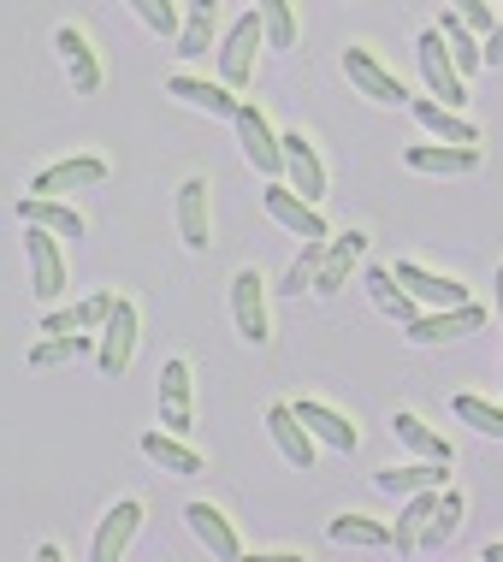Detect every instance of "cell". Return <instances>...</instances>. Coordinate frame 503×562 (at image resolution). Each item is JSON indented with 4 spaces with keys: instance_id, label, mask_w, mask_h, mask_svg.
Returning a JSON list of instances; mask_svg holds the SVG:
<instances>
[{
    "instance_id": "obj_30",
    "label": "cell",
    "mask_w": 503,
    "mask_h": 562,
    "mask_svg": "<svg viewBox=\"0 0 503 562\" xmlns=\"http://www.w3.org/2000/svg\"><path fill=\"white\" fill-rule=\"evenodd\" d=\"M368 296H373V308L385 314V321H398V326H409L421 314V302L391 279V267H368Z\"/></svg>"
},
{
    "instance_id": "obj_26",
    "label": "cell",
    "mask_w": 503,
    "mask_h": 562,
    "mask_svg": "<svg viewBox=\"0 0 503 562\" xmlns=\"http://www.w3.org/2000/svg\"><path fill=\"white\" fill-rule=\"evenodd\" d=\"M113 291H96V296H83V302H71V308H48L42 314V331L48 338H59V331H101V321L113 314Z\"/></svg>"
},
{
    "instance_id": "obj_29",
    "label": "cell",
    "mask_w": 503,
    "mask_h": 562,
    "mask_svg": "<svg viewBox=\"0 0 503 562\" xmlns=\"http://www.w3.org/2000/svg\"><path fill=\"white\" fill-rule=\"evenodd\" d=\"M462 515H468V497L456 492V485H445L433 515H426V527H421V551H445V544L456 539V527H462Z\"/></svg>"
},
{
    "instance_id": "obj_36",
    "label": "cell",
    "mask_w": 503,
    "mask_h": 562,
    "mask_svg": "<svg viewBox=\"0 0 503 562\" xmlns=\"http://www.w3.org/2000/svg\"><path fill=\"white\" fill-rule=\"evenodd\" d=\"M255 19H261L267 48H297V7L291 0H255Z\"/></svg>"
},
{
    "instance_id": "obj_27",
    "label": "cell",
    "mask_w": 503,
    "mask_h": 562,
    "mask_svg": "<svg viewBox=\"0 0 503 562\" xmlns=\"http://www.w3.org/2000/svg\"><path fill=\"white\" fill-rule=\"evenodd\" d=\"M438 492H445V485H421V492H409L398 527H391V551H398V557H415L421 551V527H426V515H433Z\"/></svg>"
},
{
    "instance_id": "obj_39",
    "label": "cell",
    "mask_w": 503,
    "mask_h": 562,
    "mask_svg": "<svg viewBox=\"0 0 503 562\" xmlns=\"http://www.w3.org/2000/svg\"><path fill=\"white\" fill-rule=\"evenodd\" d=\"M125 7H131L148 30H155V36H172V42H178V24H185V19H178L172 0H125Z\"/></svg>"
},
{
    "instance_id": "obj_19",
    "label": "cell",
    "mask_w": 503,
    "mask_h": 562,
    "mask_svg": "<svg viewBox=\"0 0 503 562\" xmlns=\"http://www.w3.org/2000/svg\"><path fill=\"white\" fill-rule=\"evenodd\" d=\"M344 78L356 83L368 101H379V108H403V101H409V95H403V83L391 78V71L379 66L368 48H344Z\"/></svg>"
},
{
    "instance_id": "obj_43",
    "label": "cell",
    "mask_w": 503,
    "mask_h": 562,
    "mask_svg": "<svg viewBox=\"0 0 503 562\" xmlns=\"http://www.w3.org/2000/svg\"><path fill=\"white\" fill-rule=\"evenodd\" d=\"M498 326H503V267H498Z\"/></svg>"
},
{
    "instance_id": "obj_17",
    "label": "cell",
    "mask_w": 503,
    "mask_h": 562,
    "mask_svg": "<svg viewBox=\"0 0 503 562\" xmlns=\"http://www.w3.org/2000/svg\"><path fill=\"white\" fill-rule=\"evenodd\" d=\"M267 214L279 220L291 237H302V243H314V237H332V232H326V220H320V207H314V202H302V195H297L291 184H279V178L267 184Z\"/></svg>"
},
{
    "instance_id": "obj_13",
    "label": "cell",
    "mask_w": 503,
    "mask_h": 562,
    "mask_svg": "<svg viewBox=\"0 0 503 562\" xmlns=\"http://www.w3.org/2000/svg\"><path fill=\"white\" fill-rule=\"evenodd\" d=\"M403 166L409 172H433V178H468V172H480V143L474 148H462V143H409Z\"/></svg>"
},
{
    "instance_id": "obj_9",
    "label": "cell",
    "mask_w": 503,
    "mask_h": 562,
    "mask_svg": "<svg viewBox=\"0 0 503 562\" xmlns=\"http://www.w3.org/2000/svg\"><path fill=\"white\" fill-rule=\"evenodd\" d=\"M160 427L178 432V438L195 427V373H190L185 356H172L160 368Z\"/></svg>"
},
{
    "instance_id": "obj_14",
    "label": "cell",
    "mask_w": 503,
    "mask_h": 562,
    "mask_svg": "<svg viewBox=\"0 0 503 562\" xmlns=\"http://www.w3.org/2000/svg\"><path fill=\"white\" fill-rule=\"evenodd\" d=\"M391 279H398L403 291L421 302V314H426V308H456V302H468V284H462V279L426 272V267H415V261H398V267H391Z\"/></svg>"
},
{
    "instance_id": "obj_38",
    "label": "cell",
    "mask_w": 503,
    "mask_h": 562,
    "mask_svg": "<svg viewBox=\"0 0 503 562\" xmlns=\"http://www.w3.org/2000/svg\"><path fill=\"white\" fill-rule=\"evenodd\" d=\"M456 420H468V427L485 432V438H503V408L485 403V397H456Z\"/></svg>"
},
{
    "instance_id": "obj_16",
    "label": "cell",
    "mask_w": 503,
    "mask_h": 562,
    "mask_svg": "<svg viewBox=\"0 0 503 562\" xmlns=\"http://www.w3.org/2000/svg\"><path fill=\"white\" fill-rule=\"evenodd\" d=\"M96 184H107V160L101 155H71V160L42 166L30 195H66V190H96Z\"/></svg>"
},
{
    "instance_id": "obj_2",
    "label": "cell",
    "mask_w": 503,
    "mask_h": 562,
    "mask_svg": "<svg viewBox=\"0 0 503 562\" xmlns=\"http://www.w3.org/2000/svg\"><path fill=\"white\" fill-rule=\"evenodd\" d=\"M261 48H267V36H261V19H255V7H249V12H243V19L220 36V83L232 89V95L255 83V54H261Z\"/></svg>"
},
{
    "instance_id": "obj_8",
    "label": "cell",
    "mask_w": 503,
    "mask_h": 562,
    "mask_svg": "<svg viewBox=\"0 0 503 562\" xmlns=\"http://www.w3.org/2000/svg\"><path fill=\"white\" fill-rule=\"evenodd\" d=\"M54 54H59V66H66V83H71V95H96L107 71H101V54H96V42H89L78 24H59V30H54Z\"/></svg>"
},
{
    "instance_id": "obj_11",
    "label": "cell",
    "mask_w": 503,
    "mask_h": 562,
    "mask_svg": "<svg viewBox=\"0 0 503 562\" xmlns=\"http://www.w3.org/2000/svg\"><path fill=\"white\" fill-rule=\"evenodd\" d=\"M136 527H143V504H136V497H119V504L96 521V539H89V562H119V557L131 551Z\"/></svg>"
},
{
    "instance_id": "obj_5",
    "label": "cell",
    "mask_w": 503,
    "mask_h": 562,
    "mask_svg": "<svg viewBox=\"0 0 503 562\" xmlns=\"http://www.w3.org/2000/svg\"><path fill=\"white\" fill-rule=\"evenodd\" d=\"M480 326H485V308L468 296V302H456V308H426V314H415L403 331H409V344L438 349V344H456V338H468V331H480Z\"/></svg>"
},
{
    "instance_id": "obj_33",
    "label": "cell",
    "mask_w": 503,
    "mask_h": 562,
    "mask_svg": "<svg viewBox=\"0 0 503 562\" xmlns=\"http://www.w3.org/2000/svg\"><path fill=\"white\" fill-rule=\"evenodd\" d=\"M391 432H398V438H403V445L415 450V456H426V462H445V468H450V456H456V450H450V445H445V438H438L433 427H426L421 415H409V408H398V415H391Z\"/></svg>"
},
{
    "instance_id": "obj_12",
    "label": "cell",
    "mask_w": 503,
    "mask_h": 562,
    "mask_svg": "<svg viewBox=\"0 0 503 562\" xmlns=\"http://www.w3.org/2000/svg\"><path fill=\"white\" fill-rule=\"evenodd\" d=\"M279 143H284V184H291L302 202L320 207V195H326V160L314 155V143L302 131H284Z\"/></svg>"
},
{
    "instance_id": "obj_3",
    "label": "cell",
    "mask_w": 503,
    "mask_h": 562,
    "mask_svg": "<svg viewBox=\"0 0 503 562\" xmlns=\"http://www.w3.org/2000/svg\"><path fill=\"white\" fill-rule=\"evenodd\" d=\"M232 125H237V148H243V160H249L261 178H284V143H279L272 119H267L261 108H255V101H243Z\"/></svg>"
},
{
    "instance_id": "obj_7",
    "label": "cell",
    "mask_w": 503,
    "mask_h": 562,
    "mask_svg": "<svg viewBox=\"0 0 503 562\" xmlns=\"http://www.w3.org/2000/svg\"><path fill=\"white\" fill-rule=\"evenodd\" d=\"M24 255H30V291L48 302V308H59V296H66V255H59V237L42 232V225H24Z\"/></svg>"
},
{
    "instance_id": "obj_6",
    "label": "cell",
    "mask_w": 503,
    "mask_h": 562,
    "mask_svg": "<svg viewBox=\"0 0 503 562\" xmlns=\"http://www.w3.org/2000/svg\"><path fill=\"white\" fill-rule=\"evenodd\" d=\"M415 66H421L426 89H433V101H445V108H462V101H468V78L456 71V59H450V48H445V36H438V30H421Z\"/></svg>"
},
{
    "instance_id": "obj_41",
    "label": "cell",
    "mask_w": 503,
    "mask_h": 562,
    "mask_svg": "<svg viewBox=\"0 0 503 562\" xmlns=\"http://www.w3.org/2000/svg\"><path fill=\"white\" fill-rule=\"evenodd\" d=\"M480 59L485 66H503V12H498V24L480 36Z\"/></svg>"
},
{
    "instance_id": "obj_20",
    "label": "cell",
    "mask_w": 503,
    "mask_h": 562,
    "mask_svg": "<svg viewBox=\"0 0 503 562\" xmlns=\"http://www.w3.org/2000/svg\"><path fill=\"white\" fill-rule=\"evenodd\" d=\"M297 408V420L314 432V445H326V450H338V456H349L361 445V432H356V420L349 415H338V408H326V403H314V397H302V403H291Z\"/></svg>"
},
{
    "instance_id": "obj_22",
    "label": "cell",
    "mask_w": 503,
    "mask_h": 562,
    "mask_svg": "<svg viewBox=\"0 0 503 562\" xmlns=\"http://www.w3.org/2000/svg\"><path fill=\"white\" fill-rule=\"evenodd\" d=\"M166 95H172V101H185V108H195V113H213V119H237V108H243V101H237L225 83L190 78V71H178V78H166Z\"/></svg>"
},
{
    "instance_id": "obj_18",
    "label": "cell",
    "mask_w": 503,
    "mask_h": 562,
    "mask_svg": "<svg viewBox=\"0 0 503 562\" xmlns=\"http://www.w3.org/2000/svg\"><path fill=\"white\" fill-rule=\"evenodd\" d=\"M178 237H185L190 255H202L213 243V220H208V178L190 172L185 184H178Z\"/></svg>"
},
{
    "instance_id": "obj_15",
    "label": "cell",
    "mask_w": 503,
    "mask_h": 562,
    "mask_svg": "<svg viewBox=\"0 0 503 562\" xmlns=\"http://www.w3.org/2000/svg\"><path fill=\"white\" fill-rule=\"evenodd\" d=\"M361 255H368V232L326 237V255H320V272H314V296H338L344 279L361 267Z\"/></svg>"
},
{
    "instance_id": "obj_4",
    "label": "cell",
    "mask_w": 503,
    "mask_h": 562,
    "mask_svg": "<svg viewBox=\"0 0 503 562\" xmlns=\"http://www.w3.org/2000/svg\"><path fill=\"white\" fill-rule=\"evenodd\" d=\"M232 321H237V338L243 344H272V314H267V279L255 267H237L232 272Z\"/></svg>"
},
{
    "instance_id": "obj_28",
    "label": "cell",
    "mask_w": 503,
    "mask_h": 562,
    "mask_svg": "<svg viewBox=\"0 0 503 562\" xmlns=\"http://www.w3.org/2000/svg\"><path fill=\"white\" fill-rule=\"evenodd\" d=\"M326 539L332 544H349V551H391V527L373 521V515H332Z\"/></svg>"
},
{
    "instance_id": "obj_21",
    "label": "cell",
    "mask_w": 503,
    "mask_h": 562,
    "mask_svg": "<svg viewBox=\"0 0 503 562\" xmlns=\"http://www.w3.org/2000/svg\"><path fill=\"white\" fill-rule=\"evenodd\" d=\"M267 432H272V445H279L284 462H291L297 474H309V468H314V432L297 420L291 403H272L267 408Z\"/></svg>"
},
{
    "instance_id": "obj_10",
    "label": "cell",
    "mask_w": 503,
    "mask_h": 562,
    "mask_svg": "<svg viewBox=\"0 0 503 562\" xmlns=\"http://www.w3.org/2000/svg\"><path fill=\"white\" fill-rule=\"evenodd\" d=\"M185 527H190V539L202 544L208 557H220V562L243 557V533L232 527V515H225L220 504H202V497H195V504L185 509Z\"/></svg>"
},
{
    "instance_id": "obj_35",
    "label": "cell",
    "mask_w": 503,
    "mask_h": 562,
    "mask_svg": "<svg viewBox=\"0 0 503 562\" xmlns=\"http://www.w3.org/2000/svg\"><path fill=\"white\" fill-rule=\"evenodd\" d=\"M78 356H96V338L89 331H59V338H42L30 349V368H66Z\"/></svg>"
},
{
    "instance_id": "obj_23",
    "label": "cell",
    "mask_w": 503,
    "mask_h": 562,
    "mask_svg": "<svg viewBox=\"0 0 503 562\" xmlns=\"http://www.w3.org/2000/svg\"><path fill=\"white\" fill-rule=\"evenodd\" d=\"M143 456L160 468V474H178V480H190V474H202V468H208L202 450H190L185 438L166 432V427H148V432H143Z\"/></svg>"
},
{
    "instance_id": "obj_37",
    "label": "cell",
    "mask_w": 503,
    "mask_h": 562,
    "mask_svg": "<svg viewBox=\"0 0 503 562\" xmlns=\"http://www.w3.org/2000/svg\"><path fill=\"white\" fill-rule=\"evenodd\" d=\"M320 255H326V237L302 243V255L291 261V272H284L279 296H314V272H320Z\"/></svg>"
},
{
    "instance_id": "obj_32",
    "label": "cell",
    "mask_w": 503,
    "mask_h": 562,
    "mask_svg": "<svg viewBox=\"0 0 503 562\" xmlns=\"http://www.w3.org/2000/svg\"><path fill=\"white\" fill-rule=\"evenodd\" d=\"M438 36H445V48H450V59H456V71H462V78H474V71H485V59H480V36L474 30H468L462 19H456V12H438Z\"/></svg>"
},
{
    "instance_id": "obj_24",
    "label": "cell",
    "mask_w": 503,
    "mask_h": 562,
    "mask_svg": "<svg viewBox=\"0 0 503 562\" xmlns=\"http://www.w3.org/2000/svg\"><path fill=\"white\" fill-rule=\"evenodd\" d=\"M415 108V125L433 136V143H462V148H474L480 143V125H468L456 108H445V101H433V95H421V101H409Z\"/></svg>"
},
{
    "instance_id": "obj_42",
    "label": "cell",
    "mask_w": 503,
    "mask_h": 562,
    "mask_svg": "<svg viewBox=\"0 0 503 562\" xmlns=\"http://www.w3.org/2000/svg\"><path fill=\"white\" fill-rule=\"evenodd\" d=\"M485 562H503V544H485V551H480Z\"/></svg>"
},
{
    "instance_id": "obj_1",
    "label": "cell",
    "mask_w": 503,
    "mask_h": 562,
    "mask_svg": "<svg viewBox=\"0 0 503 562\" xmlns=\"http://www.w3.org/2000/svg\"><path fill=\"white\" fill-rule=\"evenodd\" d=\"M136 338H143V314H136L131 296H119L113 314H107L101 331H96V368H101V379H119V373L131 368Z\"/></svg>"
},
{
    "instance_id": "obj_34",
    "label": "cell",
    "mask_w": 503,
    "mask_h": 562,
    "mask_svg": "<svg viewBox=\"0 0 503 562\" xmlns=\"http://www.w3.org/2000/svg\"><path fill=\"white\" fill-rule=\"evenodd\" d=\"M373 485L385 497H409V492H421V485H445V462H426V456H421L415 468H379Z\"/></svg>"
},
{
    "instance_id": "obj_40",
    "label": "cell",
    "mask_w": 503,
    "mask_h": 562,
    "mask_svg": "<svg viewBox=\"0 0 503 562\" xmlns=\"http://www.w3.org/2000/svg\"><path fill=\"white\" fill-rule=\"evenodd\" d=\"M450 12L456 19H462L468 30H474V36H485V30L498 24V12H492V0H450Z\"/></svg>"
},
{
    "instance_id": "obj_31",
    "label": "cell",
    "mask_w": 503,
    "mask_h": 562,
    "mask_svg": "<svg viewBox=\"0 0 503 562\" xmlns=\"http://www.w3.org/2000/svg\"><path fill=\"white\" fill-rule=\"evenodd\" d=\"M213 24H220V0H190L185 7V24H178V54L195 59L213 48Z\"/></svg>"
},
{
    "instance_id": "obj_25",
    "label": "cell",
    "mask_w": 503,
    "mask_h": 562,
    "mask_svg": "<svg viewBox=\"0 0 503 562\" xmlns=\"http://www.w3.org/2000/svg\"><path fill=\"white\" fill-rule=\"evenodd\" d=\"M19 220L24 225H42V232H54V237H83L89 232L78 207H66V195H24Z\"/></svg>"
}]
</instances>
